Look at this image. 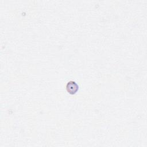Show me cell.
<instances>
[{
  "mask_svg": "<svg viewBox=\"0 0 147 147\" xmlns=\"http://www.w3.org/2000/svg\"><path fill=\"white\" fill-rule=\"evenodd\" d=\"M78 88H79V87H78V84L74 82L71 81L67 83V90L69 93H70L71 94H74L76 93L77 92Z\"/></svg>",
  "mask_w": 147,
  "mask_h": 147,
  "instance_id": "cell-1",
  "label": "cell"
}]
</instances>
